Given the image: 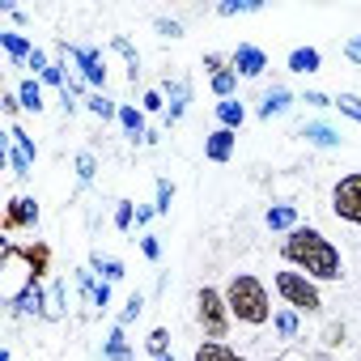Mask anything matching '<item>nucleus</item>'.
<instances>
[{
    "mask_svg": "<svg viewBox=\"0 0 361 361\" xmlns=\"http://www.w3.org/2000/svg\"><path fill=\"white\" fill-rule=\"evenodd\" d=\"M281 251H285V259H289L293 268H302V276H310V281H340V276H344L340 251H336L331 238H323L314 226L289 230V238H285Z\"/></svg>",
    "mask_w": 361,
    "mask_h": 361,
    "instance_id": "1",
    "label": "nucleus"
},
{
    "mask_svg": "<svg viewBox=\"0 0 361 361\" xmlns=\"http://www.w3.org/2000/svg\"><path fill=\"white\" fill-rule=\"evenodd\" d=\"M226 306H230V314H234L238 323H251V327H259V323L272 319L268 289H264V281L251 276V272L230 276V285H226Z\"/></svg>",
    "mask_w": 361,
    "mask_h": 361,
    "instance_id": "2",
    "label": "nucleus"
},
{
    "mask_svg": "<svg viewBox=\"0 0 361 361\" xmlns=\"http://www.w3.org/2000/svg\"><path fill=\"white\" fill-rule=\"evenodd\" d=\"M196 314H200V327H204V336L209 340H226V331H230V306H226V293H217L213 285H204L200 293H196Z\"/></svg>",
    "mask_w": 361,
    "mask_h": 361,
    "instance_id": "3",
    "label": "nucleus"
},
{
    "mask_svg": "<svg viewBox=\"0 0 361 361\" xmlns=\"http://www.w3.org/2000/svg\"><path fill=\"white\" fill-rule=\"evenodd\" d=\"M276 293H281L293 310H306V314H319V310H323V298H319L314 281L302 276V272H276Z\"/></svg>",
    "mask_w": 361,
    "mask_h": 361,
    "instance_id": "4",
    "label": "nucleus"
},
{
    "mask_svg": "<svg viewBox=\"0 0 361 361\" xmlns=\"http://www.w3.org/2000/svg\"><path fill=\"white\" fill-rule=\"evenodd\" d=\"M331 213H336L340 221H353V226H361V170L344 174L340 183L331 188Z\"/></svg>",
    "mask_w": 361,
    "mask_h": 361,
    "instance_id": "5",
    "label": "nucleus"
},
{
    "mask_svg": "<svg viewBox=\"0 0 361 361\" xmlns=\"http://www.w3.org/2000/svg\"><path fill=\"white\" fill-rule=\"evenodd\" d=\"M9 259H26L30 281H39V276H47V268H51V247H47V243H35V247L5 243V264H9Z\"/></svg>",
    "mask_w": 361,
    "mask_h": 361,
    "instance_id": "6",
    "label": "nucleus"
},
{
    "mask_svg": "<svg viewBox=\"0 0 361 361\" xmlns=\"http://www.w3.org/2000/svg\"><path fill=\"white\" fill-rule=\"evenodd\" d=\"M35 226H39V204H35L30 196H18V200H9V209H5V234L35 230Z\"/></svg>",
    "mask_w": 361,
    "mask_h": 361,
    "instance_id": "7",
    "label": "nucleus"
},
{
    "mask_svg": "<svg viewBox=\"0 0 361 361\" xmlns=\"http://www.w3.org/2000/svg\"><path fill=\"white\" fill-rule=\"evenodd\" d=\"M230 68H234L238 77H259V73L268 68V56H264L255 43H238V51L230 56Z\"/></svg>",
    "mask_w": 361,
    "mask_h": 361,
    "instance_id": "8",
    "label": "nucleus"
},
{
    "mask_svg": "<svg viewBox=\"0 0 361 361\" xmlns=\"http://www.w3.org/2000/svg\"><path fill=\"white\" fill-rule=\"evenodd\" d=\"M73 60L81 64V77H85L90 85H102V81H106V64H102V56H98L94 47H73Z\"/></svg>",
    "mask_w": 361,
    "mask_h": 361,
    "instance_id": "9",
    "label": "nucleus"
},
{
    "mask_svg": "<svg viewBox=\"0 0 361 361\" xmlns=\"http://www.w3.org/2000/svg\"><path fill=\"white\" fill-rule=\"evenodd\" d=\"M13 310H18V314H43V319H47V298H43L39 281H30L22 293H13Z\"/></svg>",
    "mask_w": 361,
    "mask_h": 361,
    "instance_id": "10",
    "label": "nucleus"
},
{
    "mask_svg": "<svg viewBox=\"0 0 361 361\" xmlns=\"http://www.w3.org/2000/svg\"><path fill=\"white\" fill-rule=\"evenodd\" d=\"M204 157H209V161H230V157H234V132H230V128L209 132V140H204Z\"/></svg>",
    "mask_w": 361,
    "mask_h": 361,
    "instance_id": "11",
    "label": "nucleus"
},
{
    "mask_svg": "<svg viewBox=\"0 0 361 361\" xmlns=\"http://www.w3.org/2000/svg\"><path fill=\"white\" fill-rule=\"evenodd\" d=\"M166 94H170V123H178V119H183V111H188L192 85L188 81H166Z\"/></svg>",
    "mask_w": 361,
    "mask_h": 361,
    "instance_id": "12",
    "label": "nucleus"
},
{
    "mask_svg": "<svg viewBox=\"0 0 361 361\" xmlns=\"http://www.w3.org/2000/svg\"><path fill=\"white\" fill-rule=\"evenodd\" d=\"M192 361H247V357H238V353H234L230 344H221V340H204Z\"/></svg>",
    "mask_w": 361,
    "mask_h": 361,
    "instance_id": "13",
    "label": "nucleus"
},
{
    "mask_svg": "<svg viewBox=\"0 0 361 361\" xmlns=\"http://www.w3.org/2000/svg\"><path fill=\"white\" fill-rule=\"evenodd\" d=\"M289 106H293V94H289V90H272V94H264V102H259V119L285 115Z\"/></svg>",
    "mask_w": 361,
    "mask_h": 361,
    "instance_id": "14",
    "label": "nucleus"
},
{
    "mask_svg": "<svg viewBox=\"0 0 361 361\" xmlns=\"http://www.w3.org/2000/svg\"><path fill=\"white\" fill-rule=\"evenodd\" d=\"M102 357H106V361H132V348H128V340H123V327H119V323L111 327V336H106V344H102Z\"/></svg>",
    "mask_w": 361,
    "mask_h": 361,
    "instance_id": "15",
    "label": "nucleus"
},
{
    "mask_svg": "<svg viewBox=\"0 0 361 361\" xmlns=\"http://www.w3.org/2000/svg\"><path fill=\"white\" fill-rule=\"evenodd\" d=\"M0 47L9 51V60H13V64H22V60H30V56H35V47H30L22 35H13V30H5V35H0Z\"/></svg>",
    "mask_w": 361,
    "mask_h": 361,
    "instance_id": "16",
    "label": "nucleus"
},
{
    "mask_svg": "<svg viewBox=\"0 0 361 361\" xmlns=\"http://www.w3.org/2000/svg\"><path fill=\"white\" fill-rule=\"evenodd\" d=\"M319 64H323V56H319L314 47H298V51H289V68H293V73H319Z\"/></svg>",
    "mask_w": 361,
    "mask_h": 361,
    "instance_id": "17",
    "label": "nucleus"
},
{
    "mask_svg": "<svg viewBox=\"0 0 361 361\" xmlns=\"http://www.w3.org/2000/svg\"><path fill=\"white\" fill-rule=\"evenodd\" d=\"M302 136H306L310 145H319V149H336V145H340V132H331L327 123H306Z\"/></svg>",
    "mask_w": 361,
    "mask_h": 361,
    "instance_id": "18",
    "label": "nucleus"
},
{
    "mask_svg": "<svg viewBox=\"0 0 361 361\" xmlns=\"http://www.w3.org/2000/svg\"><path fill=\"white\" fill-rule=\"evenodd\" d=\"M217 119H221V128H243V119H247V111H243V102H234V98H226V102H217Z\"/></svg>",
    "mask_w": 361,
    "mask_h": 361,
    "instance_id": "19",
    "label": "nucleus"
},
{
    "mask_svg": "<svg viewBox=\"0 0 361 361\" xmlns=\"http://www.w3.org/2000/svg\"><path fill=\"white\" fill-rule=\"evenodd\" d=\"M111 47H115V51L128 60V77L136 81V77H140V56H136V47L128 43V35H115V39H111Z\"/></svg>",
    "mask_w": 361,
    "mask_h": 361,
    "instance_id": "20",
    "label": "nucleus"
},
{
    "mask_svg": "<svg viewBox=\"0 0 361 361\" xmlns=\"http://www.w3.org/2000/svg\"><path fill=\"white\" fill-rule=\"evenodd\" d=\"M18 98H22V106H26V111H35V115L43 111V90H39V81H35V77H26V81H22Z\"/></svg>",
    "mask_w": 361,
    "mask_h": 361,
    "instance_id": "21",
    "label": "nucleus"
},
{
    "mask_svg": "<svg viewBox=\"0 0 361 361\" xmlns=\"http://www.w3.org/2000/svg\"><path fill=\"white\" fill-rule=\"evenodd\" d=\"M119 123H123L128 136H140V140H145V111H136V106H119Z\"/></svg>",
    "mask_w": 361,
    "mask_h": 361,
    "instance_id": "22",
    "label": "nucleus"
},
{
    "mask_svg": "<svg viewBox=\"0 0 361 361\" xmlns=\"http://www.w3.org/2000/svg\"><path fill=\"white\" fill-rule=\"evenodd\" d=\"M268 226H272V230H298V213H293V204H276V209H268Z\"/></svg>",
    "mask_w": 361,
    "mask_h": 361,
    "instance_id": "23",
    "label": "nucleus"
},
{
    "mask_svg": "<svg viewBox=\"0 0 361 361\" xmlns=\"http://www.w3.org/2000/svg\"><path fill=\"white\" fill-rule=\"evenodd\" d=\"M272 327L281 340H298V310H276L272 314Z\"/></svg>",
    "mask_w": 361,
    "mask_h": 361,
    "instance_id": "24",
    "label": "nucleus"
},
{
    "mask_svg": "<svg viewBox=\"0 0 361 361\" xmlns=\"http://www.w3.org/2000/svg\"><path fill=\"white\" fill-rule=\"evenodd\" d=\"M234 85H238V73H234V68H226V73H217V77H213V94H217L221 102L234 94Z\"/></svg>",
    "mask_w": 361,
    "mask_h": 361,
    "instance_id": "25",
    "label": "nucleus"
},
{
    "mask_svg": "<svg viewBox=\"0 0 361 361\" xmlns=\"http://www.w3.org/2000/svg\"><path fill=\"white\" fill-rule=\"evenodd\" d=\"M145 348H149L153 357H166V348H170V331H166V327H153L149 340H145Z\"/></svg>",
    "mask_w": 361,
    "mask_h": 361,
    "instance_id": "26",
    "label": "nucleus"
},
{
    "mask_svg": "<svg viewBox=\"0 0 361 361\" xmlns=\"http://www.w3.org/2000/svg\"><path fill=\"white\" fill-rule=\"evenodd\" d=\"M259 9V0H226V5H217L221 18H234V13H255Z\"/></svg>",
    "mask_w": 361,
    "mask_h": 361,
    "instance_id": "27",
    "label": "nucleus"
},
{
    "mask_svg": "<svg viewBox=\"0 0 361 361\" xmlns=\"http://www.w3.org/2000/svg\"><path fill=\"white\" fill-rule=\"evenodd\" d=\"M90 111H94L98 119H111V115H119V106H115L106 94H90Z\"/></svg>",
    "mask_w": 361,
    "mask_h": 361,
    "instance_id": "28",
    "label": "nucleus"
},
{
    "mask_svg": "<svg viewBox=\"0 0 361 361\" xmlns=\"http://www.w3.org/2000/svg\"><path fill=\"white\" fill-rule=\"evenodd\" d=\"M170 200H174V183L157 178V204H153V213H170Z\"/></svg>",
    "mask_w": 361,
    "mask_h": 361,
    "instance_id": "29",
    "label": "nucleus"
},
{
    "mask_svg": "<svg viewBox=\"0 0 361 361\" xmlns=\"http://www.w3.org/2000/svg\"><path fill=\"white\" fill-rule=\"evenodd\" d=\"M336 106H340L348 119H357V123H361V98H357V94H340V98H336Z\"/></svg>",
    "mask_w": 361,
    "mask_h": 361,
    "instance_id": "30",
    "label": "nucleus"
},
{
    "mask_svg": "<svg viewBox=\"0 0 361 361\" xmlns=\"http://www.w3.org/2000/svg\"><path fill=\"white\" fill-rule=\"evenodd\" d=\"M9 140H13V149H22V153H26V157L35 161V140H30V136H26L22 128H9Z\"/></svg>",
    "mask_w": 361,
    "mask_h": 361,
    "instance_id": "31",
    "label": "nucleus"
},
{
    "mask_svg": "<svg viewBox=\"0 0 361 361\" xmlns=\"http://www.w3.org/2000/svg\"><path fill=\"white\" fill-rule=\"evenodd\" d=\"M132 217H136L132 200H119V204H115V230H128V226H132Z\"/></svg>",
    "mask_w": 361,
    "mask_h": 361,
    "instance_id": "32",
    "label": "nucleus"
},
{
    "mask_svg": "<svg viewBox=\"0 0 361 361\" xmlns=\"http://www.w3.org/2000/svg\"><path fill=\"white\" fill-rule=\"evenodd\" d=\"M64 314V285H51V298H47V319H60Z\"/></svg>",
    "mask_w": 361,
    "mask_h": 361,
    "instance_id": "33",
    "label": "nucleus"
},
{
    "mask_svg": "<svg viewBox=\"0 0 361 361\" xmlns=\"http://www.w3.org/2000/svg\"><path fill=\"white\" fill-rule=\"evenodd\" d=\"M140 310H145V298H140V293H132V298H128V306H123V314H119V327H128Z\"/></svg>",
    "mask_w": 361,
    "mask_h": 361,
    "instance_id": "34",
    "label": "nucleus"
},
{
    "mask_svg": "<svg viewBox=\"0 0 361 361\" xmlns=\"http://www.w3.org/2000/svg\"><path fill=\"white\" fill-rule=\"evenodd\" d=\"M77 178H81V183L94 178V153H77Z\"/></svg>",
    "mask_w": 361,
    "mask_h": 361,
    "instance_id": "35",
    "label": "nucleus"
},
{
    "mask_svg": "<svg viewBox=\"0 0 361 361\" xmlns=\"http://www.w3.org/2000/svg\"><path fill=\"white\" fill-rule=\"evenodd\" d=\"M9 161H13V174H18V178H26V174H30V157H26L22 149H9Z\"/></svg>",
    "mask_w": 361,
    "mask_h": 361,
    "instance_id": "36",
    "label": "nucleus"
},
{
    "mask_svg": "<svg viewBox=\"0 0 361 361\" xmlns=\"http://www.w3.org/2000/svg\"><path fill=\"white\" fill-rule=\"evenodd\" d=\"M90 302L106 310V306H111V281H102V285H94V289H90Z\"/></svg>",
    "mask_w": 361,
    "mask_h": 361,
    "instance_id": "37",
    "label": "nucleus"
},
{
    "mask_svg": "<svg viewBox=\"0 0 361 361\" xmlns=\"http://www.w3.org/2000/svg\"><path fill=\"white\" fill-rule=\"evenodd\" d=\"M119 276H123V264H119V259H102V281H111V285H115Z\"/></svg>",
    "mask_w": 361,
    "mask_h": 361,
    "instance_id": "38",
    "label": "nucleus"
},
{
    "mask_svg": "<svg viewBox=\"0 0 361 361\" xmlns=\"http://www.w3.org/2000/svg\"><path fill=\"white\" fill-rule=\"evenodd\" d=\"M157 35H166V39H178V35H183V26H178V22H166V18H157Z\"/></svg>",
    "mask_w": 361,
    "mask_h": 361,
    "instance_id": "39",
    "label": "nucleus"
},
{
    "mask_svg": "<svg viewBox=\"0 0 361 361\" xmlns=\"http://www.w3.org/2000/svg\"><path fill=\"white\" fill-rule=\"evenodd\" d=\"M26 68H35V73H39V77H43V73H47V68H51V64H47V56H43V51H39V47H35V56H30V60H26Z\"/></svg>",
    "mask_w": 361,
    "mask_h": 361,
    "instance_id": "40",
    "label": "nucleus"
},
{
    "mask_svg": "<svg viewBox=\"0 0 361 361\" xmlns=\"http://www.w3.org/2000/svg\"><path fill=\"white\" fill-rule=\"evenodd\" d=\"M140 251H145V259H157V255H161V247H157V238H153V234H145V238H140Z\"/></svg>",
    "mask_w": 361,
    "mask_h": 361,
    "instance_id": "41",
    "label": "nucleus"
},
{
    "mask_svg": "<svg viewBox=\"0 0 361 361\" xmlns=\"http://www.w3.org/2000/svg\"><path fill=\"white\" fill-rule=\"evenodd\" d=\"M323 340H327V348H336V344H344V327H340V323H331V327L323 331Z\"/></svg>",
    "mask_w": 361,
    "mask_h": 361,
    "instance_id": "42",
    "label": "nucleus"
},
{
    "mask_svg": "<svg viewBox=\"0 0 361 361\" xmlns=\"http://www.w3.org/2000/svg\"><path fill=\"white\" fill-rule=\"evenodd\" d=\"M344 56H348L353 64H361V35H353V39L344 43Z\"/></svg>",
    "mask_w": 361,
    "mask_h": 361,
    "instance_id": "43",
    "label": "nucleus"
},
{
    "mask_svg": "<svg viewBox=\"0 0 361 361\" xmlns=\"http://www.w3.org/2000/svg\"><path fill=\"white\" fill-rule=\"evenodd\" d=\"M204 68H213V77H217V73H226V56L209 51V56H204Z\"/></svg>",
    "mask_w": 361,
    "mask_h": 361,
    "instance_id": "44",
    "label": "nucleus"
},
{
    "mask_svg": "<svg viewBox=\"0 0 361 361\" xmlns=\"http://www.w3.org/2000/svg\"><path fill=\"white\" fill-rule=\"evenodd\" d=\"M302 102H310V106H336V98H327V94H314V90H310Z\"/></svg>",
    "mask_w": 361,
    "mask_h": 361,
    "instance_id": "45",
    "label": "nucleus"
},
{
    "mask_svg": "<svg viewBox=\"0 0 361 361\" xmlns=\"http://www.w3.org/2000/svg\"><path fill=\"white\" fill-rule=\"evenodd\" d=\"M0 102H5V115H18V111H22V98H18V94H5Z\"/></svg>",
    "mask_w": 361,
    "mask_h": 361,
    "instance_id": "46",
    "label": "nucleus"
},
{
    "mask_svg": "<svg viewBox=\"0 0 361 361\" xmlns=\"http://www.w3.org/2000/svg\"><path fill=\"white\" fill-rule=\"evenodd\" d=\"M140 106H145V111H161V94H157V90H149V94H145V102H140Z\"/></svg>",
    "mask_w": 361,
    "mask_h": 361,
    "instance_id": "47",
    "label": "nucleus"
},
{
    "mask_svg": "<svg viewBox=\"0 0 361 361\" xmlns=\"http://www.w3.org/2000/svg\"><path fill=\"white\" fill-rule=\"evenodd\" d=\"M310 361H331V357H327V353H319V357H310Z\"/></svg>",
    "mask_w": 361,
    "mask_h": 361,
    "instance_id": "48",
    "label": "nucleus"
},
{
    "mask_svg": "<svg viewBox=\"0 0 361 361\" xmlns=\"http://www.w3.org/2000/svg\"><path fill=\"white\" fill-rule=\"evenodd\" d=\"M153 361H170V357H153Z\"/></svg>",
    "mask_w": 361,
    "mask_h": 361,
    "instance_id": "49",
    "label": "nucleus"
}]
</instances>
